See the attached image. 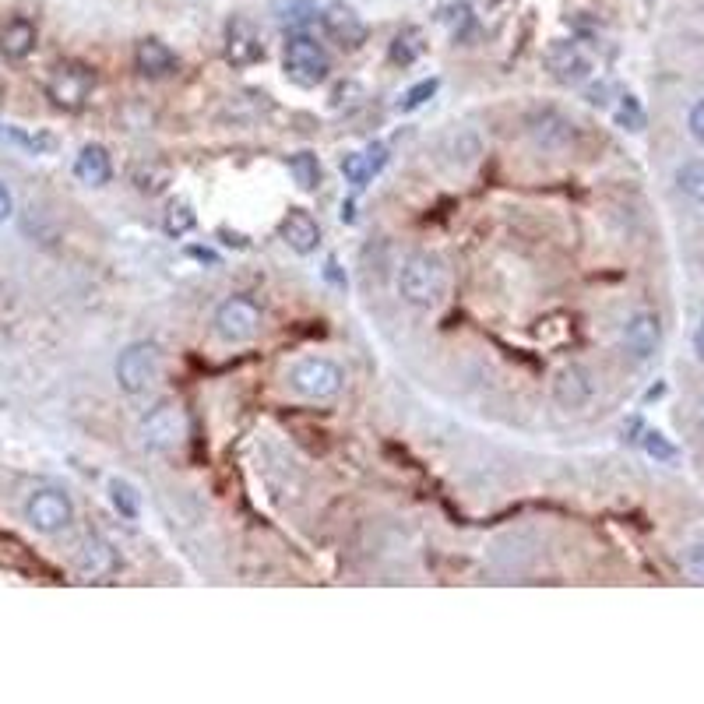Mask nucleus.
I'll return each instance as SVG.
<instances>
[{"instance_id":"nucleus-17","label":"nucleus","mask_w":704,"mask_h":704,"mask_svg":"<svg viewBox=\"0 0 704 704\" xmlns=\"http://www.w3.org/2000/svg\"><path fill=\"white\" fill-rule=\"evenodd\" d=\"M36 39H39V32L29 18H11V22L0 29V53L8 60H25L36 50Z\"/></svg>"},{"instance_id":"nucleus-32","label":"nucleus","mask_w":704,"mask_h":704,"mask_svg":"<svg viewBox=\"0 0 704 704\" xmlns=\"http://www.w3.org/2000/svg\"><path fill=\"white\" fill-rule=\"evenodd\" d=\"M11 212H15V198H11V191H8V184L0 180V226L11 219Z\"/></svg>"},{"instance_id":"nucleus-29","label":"nucleus","mask_w":704,"mask_h":704,"mask_svg":"<svg viewBox=\"0 0 704 704\" xmlns=\"http://www.w3.org/2000/svg\"><path fill=\"white\" fill-rule=\"evenodd\" d=\"M437 92V78H430V81H419L416 88H409V96H405V103H402V110H416V106H423L426 99Z\"/></svg>"},{"instance_id":"nucleus-1","label":"nucleus","mask_w":704,"mask_h":704,"mask_svg":"<svg viewBox=\"0 0 704 704\" xmlns=\"http://www.w3.org/2000/svg\"><path fill=\"white\" fill-rule=\"evenodd\" d=\"M448 289V268L437 254H412L398 275V296L412 307H433Z\"/></svg>"},{"instance_id":"nucleus-13","label":"nucleus","mask_w":704,"mask_h":704,"mask_svg":"<svg viewBox=\"0 0 704 704\" xmlns=\"http://www.w3.org/2000/svg\"><path fill=\"white\" fill-rule=\"evenodd\" d=\"M279 236H282V243L293 250V254L307 257V254H314L317 243H321V226H317L314 215H310V212H303V208H293V212L282 219Z\"/></svg>"},{"instance_id":"nucleus-15","label":"nucleus","mask_w":704,"mask_h":704,"mask_svg":"<svg viewBox=\"0 0 704 704\" xmlns=\"http://www.w3.org/2000/svg\"><path fill=\"white\" fill-rule=\"evenodd\" d=\"M74 176H78L81 184L88 187H103L110 184L113 176V162H110V152L103 145H85L74 159Z\"/></svg>"},{"instance_id":"nucleus-23","label":"nucleus","mask_w":704,"mask_h":704,"mask_svg":"<svg viewBox=\"0 0 704 704\" xmlns=\"http://www.w3.org/2000/svg\"><path fill=\"white\" fill-rule=\"evenodd\" d=\"M317 18V4L314 0H282L279 4V22L289 25V29H303Z\"/></svg>"},{"instance_id":"nucleus-14","label":"nucleus","mask_w":704,"mask_h":704,"mask_svg":"<svg viewBox=\"0 0 704 704\" xmlns=\"http://www.w3.org/2000/svg\"><path fill=\"white\" fill-rule=\"evenodd\" d=\"M134 64L145 78H169V74H176L180 60L162 39H141L138 50H134Z\"/></svg>"},{"instance_id":"nucleus-26","label":"nucleus","mask_w":704,"mask_h":704,"mask_svg":"<svg viewBox=\"0 0 704 704\" xmlns=\"http://www.w3.org/2000/svg\"><path fill=\"white\" fill-rule=\"evenodd\" d=\"M419 53H423V43H419V32L416 29L398 32L395 43H391V60H395V64H412Z\"/></svg>"},{"instance_id":"nucleus-25","label":"nucleus","mask_w":704,"mask_h":704,"mask_svg":"<svg viewBox=\"0 0 704 704\" xmlns=\"http://www.w3.org/2000/svg\"><path fill=\"white\" fill-rule=\"evenodd\" d=\"M289 173H293V180L303 191H314V187L321 184V166H317V155H310V152L293 155V159H289Z\"/></svg>"},{"instance_id":"nucleus-5","label":"nucleus","mask_w":704,"mask_h":704,"mask_svg":"<svg viewBox=\"0 0 704 704\" xmlns=\"http://www.w3.org/2000/svg\"><path fill=\"white\" fill-rule=\"evenodd\" d=\"M141 448L155 451V455H169L184 444L187 437V416L180 405H155L145 419H141Z\"/></svg>"},{"instance_id":"nucleus-18","label":"nucleus","mask_w":704,"mask_h":704,"mask_svg":"<svg viewBox=\"0 0 704 704\" xmlns=\"http://www.w3.org/2000/svg\"><path fill=\"white\" fill-rule=\"evenodd\" d=\"M384 162H388V148L374 145V148H367V152H349L345 155L342 173H345V180H349L352 187H363V184H370V176L381 173Z\"/></svg>"},{"instance_id":"nucleus-9","label":"nucleus","mask_w":704,"mask_h":704,"mask_svg":"<svg viewBox=\"0 0 704 704\" xmlns=\"http://www.w3.org/2000/svg\"><path fill=\"white\" fill-rule=\"evenodd\" d=\"M543 64H546V71L557 81H564V85H581V81L592 78V60H588V53L581 50L578 43H567V39L550 43V50L543 53Z\"/></svg>"},{"instance_id":"nucleus-4","label":"nucleus","mask_w":704,"mask_h":704,"mask_svg":"<svg viewBox=\"0 0 704 704\" xmlns=\"http://www.w3.org/2000/svg\"><path fill=\"white\" fill-rule=\"evenodd\" d=\"M289 384H293L296 395L310 398V402H328V398H335L342 391L345 374L338 363L324 360V356H307V360L293 363Z\"/></svg>"},{"instance_id":"nucleus-27","label":"nucleus","mask_w":704,"mask_h":704,"mask_svg":"<svg viewBox=\"0 0 704 704\" xmlns=\"http://www.w3.org/2000/svg\"><path fill=\"white\" fill-rule=\"evenodd\" d=\"M645 451L655 458V462H662V465H673L676 458H680L676 444L666 437V433H659V430H648V433H645Z\"/></svg>"},{"instance_id":"nucleus-30","label":"nucleus","mask_w":704,"mask_h":704,"mask_svg":"<svg viewBox=\"0 0 704 704\" xmlns=\"http://www.w3.org/2000/svg\"><path fill=\"white\" fill-rule=\"evenodd\" d=\"M687 131H690V138L701 141V145H704V99H697V103L690 106V113H687Z\"/></svg>"},{"instance_id":"nucleus-10","label":"nucleus","mask_w":704,"mask_h":704,"mask_svg":"<svg viewBox=\"0 0 704 704\" xmlns=\"http://www.w3.org/2000/svg\"><path fill=\"white\" fill-rule=\"evenodd\" d=\"M229 67H254L264 60V43L261 32L254 29V22L247 18H229L226 25V50H222Z\"/></svg>"},{"instance_id":"nucleus-8","label":"nucleus","mask_w":704,"mask_h":704,"mask_svg":"<svg viewBox=\"0 0 704 704\" xmlns=\"http://www.w3.org/2000/svg\"><path fill=\"white\" fill-rule=\"evenodd\" d=\"M25 518L36 532L43 536H57L60 528L71 525L74 518V504L64 490H36L25 504Z\"/></svg>"},{"instance_id":"nucleus-3","label":"nucleus","mask_w":704,"mask_h":704,"mask_svg":"<svg viewBox=\"0 0 704 704\" xmlns=\"http://www.w3.org/2000/svg\"><path fill=\"white\" fill-rule=\"evenodd\" d=\"M282 71L300 88H317L321 81H328L331 60L321 43H314L310 36L296 32V36H289L286 50H282Z\"/></svg>"},{"instance_id":"nucleus-28","label":"nucleus","mask_w":704,"mask_h":704,"mask_svg":"<svg viewBox=\"0 0 704 704\" xmlns=\"http://www.w3.org/2000/svg\"><path fill=\"white\" fill-rule=\"evenodd\" d=\"M616 124L624 127V131H641L645 127V110L634 96H624L620 99V110H616Z\"/></svg>"},{"instance_id":"nucleus-24","label":"nucleus","mask_w":704,"mask_h":704,"mask_svg":"<svg viewBox=\"0 0 704 704\" xmlns=\"http://www.w3.org/2000/svg\"><path fill=\"white\" fill-rule=\"evenodd\" d=\"M110 500L124 518H138L141 514V493L127 479H110Z\"/></svg>"},{"instance_id":"nucleus-6","label":"nucleus","mask_w":704,"mask_h":704,"mask_svg":"<svg viewBox=\"0 0 704 704\" xmlns=\"http://www.w3.org/2000/svg\"><path fill=\"white\" fill-rule=\"evenodd\" d=\"M96 88V74L88 71L85 64H74V60H64L50 71V81H46V96H50L53 106L74 113L85 106V99L92 96Z\"/></svg>"},{"instance_id":"nucleus-2","label":"nucleus","mask_w":704,"mask_h":704,"mask_svg":"<svg viewBox=\"0 0 704 704\" xmlns=\"http://www.w3.org/2000/svg\"><path fill=\"white\" fill-rule=\"evenodd\" d=\"M162 377V352L155 342H131L117 356V384L124 395H148Z\"/></svg>"},{"instance_id":"nucleus-21","label":"nucleus","mask_w":704,"mask_h":704,"mask_svg":"<svg viewBox=\"0 0 704 704\" xmlns=\"http://www.w3.org/2000/svg\"><path fill=\"white\" fill-rule=\"evenodd\" d=\"M0 141H11V145H18V148H25L29 155H50L53 148H57V138L53 134H25V131H18V127H11V124H0Z\"/></svg>"},{"instance_id":"nucleus-33","label":"nucleus","mask_w":704,"mask_h":704,"mask_svg":"<svg viewBox=\"0 0 704 704\" xmlns=\"http://www.w3.org/2000/svg\"><path fill=\"white\" fill-rule=\"evenodd\" d=\"M694 352H697V360L704 363V321L697 324V331H694Z\"/></svg>"},{"instance_id":"nucleus-11","label":"nucleus","mask_w":704,"mask_h":704,"mask_svg":"<svg viewBox=\"0 0 704 704\" xmlns=\"http://www.w3.org/2000/svg\"><path fill=\"white\" fill-rule=\"evenodd\" d=\"M624 349L631 352L634 360H652L662 345V324L652 310H638V314L627 317L624 324Z\"/></svg>"},{"instance_id":"nucleus-16","label":"nucleus","mask_w":704,"mask_h":704,"mask_svg":"<svg viewBox=\"0 0 704 704\" xmlns=\"http://www.w3.org/2000/svg\"><path fill=\"white\" fill-rule=\"evenodd\" d=\"M553 398H557L564 409H581V405L592 398V377L581 367H564L553 381Z\"/></svg>"},{"instance_id":"nucleus-12","label":"nucleus","mask_w":704,"mask_h":704,"mask_svg":"<svg viewBox=\"0 0 704 704\" xmlns=\"http://www.w3.org/2000/svg\"><path fill=\"white\" fill-rule=\"evenodd\" d=\"M321 22H324V32H328L338 46L356 50V46L367 43V22H363L349 4H331V8L321 15Z\"/></svg>"},{"instance_id":"nucleus-22","label":"nucleus","mask_w":704,"mask_h":704,"mask_svg":"<svg viewBox=\"0 0 704 704\" xmlns=\"http://www.w3.org/2000/svg\"><path fill=\"white\" fill-rule=\"evenodd\" d=\"M194 226H198V215H194V208L187 205V201H173V205L166 208V219H162V229H166V236L180 240V236H187Z\"/></svg>"},{"instance_id":"nucleus-7","label":"nucleus","mask_w":704,"mask_h":704,"mask_svg":"<svg viewBox=\"0 0 704 704\" xmlns=\"http://www.w3.org/2000/svg\"><path fill=\"white\" fill-rule=\"evenodd\" d=\"M257 331H261V307L247 296H229L215 310V335L229 345L254 342Z\"/></svg>"},{"instance_id":"nucleus-20","label":"nucleus","mask_w":704,"mask_h":704,"mask_svg":"<svg viewBox=\"0 0 704 704\" xmlns=\"http://www.w3.org/2000/svg\"><path fill=\"white\" fill-rule=\"evenodd\" d=\"M676 187L687 201L704 205V159H687L676 169Z\"/></svg>"},{"instance_id":"nucleus-19","label":"nucleus","mask_w":704,"mask_h":704,"mask_svg":"<svg viewBox=\"0 0 704 704\" xmlns=\"http://www.w3.org/2000/svg\"><path fill=\"white\" fill-rule=\"evenodd\" d=\"M78 567L85 578H103V574H110L113 567H117V557H113V550L103 543V539H88V543L81 546Z\"/></svg>"},{"instance_id":"nucleus-31","label":"nucleus","mask_w":704,"mask_h":704,"mask_svg":"<svg viewBox=\"0 0 704 704\" xmlns=\"http://www.w3.org/2000/svg\"><path fill=\"white\" fill-rule=\"evenodd\" d=\"M687 567H690V574H694L697 581H704V543H697L694 550L687 553Z\"/></svg>"}]
</instances>
